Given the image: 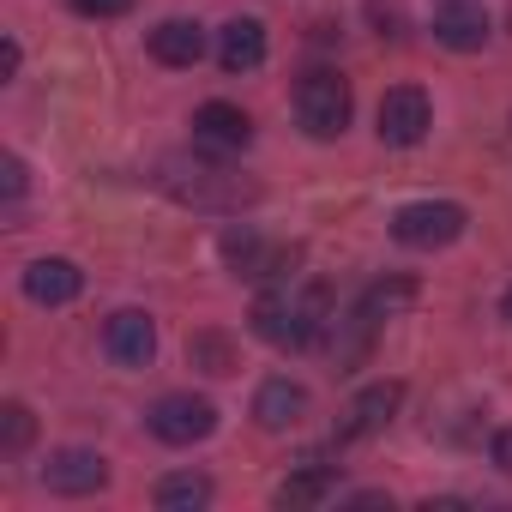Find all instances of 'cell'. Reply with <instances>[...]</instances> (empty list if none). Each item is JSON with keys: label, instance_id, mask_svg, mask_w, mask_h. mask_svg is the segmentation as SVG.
I'll list each match as a JSON object with an SVG mask.
<instances>
[{"label": "cell", "instance_id": "cell-1", "mask_svg": "<svg viewBox=\"0 0 512 512\" xmlns=\"http://www.w3.org/2000/svg\"><path fill=\"white\" fill-rule=\"evenodd\" d=\"M326 326H332V290L326 284L266 290L260 302H253V332H260L272 350H308Z\"/></svg>", "mask_w": 512, "mask_h": 512}, {"label": "cell", "instance_id": "cell-2", "mask_svg": "<svg viewBox=\"0 0 512 512\" xmlns=\"http://www.w3.org/2000/svg\"><path fill=\"white\" fill-rule=\"evenodd\" d=\"M157 181H163L169 199H181L193 211H241V205L260 199L253 181H241V175H229L223 163H205V157H169Z\"/></svg>", "mask_w": 512, "mask_h": 512}, {"label": "cell", "instance_id": "cell-3", "mask_svg": "<svg viewBox=\"0 0 512 512\" xmlns=\"http://www.w3.org/2000/svg\"><path fill=\"white\" fill-rule=\"evenodd\" d=\"M350 109H356V97H350V79H344V73L314 67V73L296 79V121H302L314 139H338V133L350 127Z\"/></svg>", "mask_w": 512, "mask_h": 512}, {"label": "cell", "instance_id": "cell-4", "mask_svg": "<svg viewBox=\"0 0 512 512\" xmlns=\"http://www.w3.org/2000/svg\"><path fill=\"white\" fill-rule=\"evenodd\" d=\"M464 205H452V199H416V205H404L398 217H392V241H404V247H452L458 235H464Z\"/></svg>", "mask_w": 512, "mask_h": 512}, {"label": "cell", "instance_id": "cell-5", "mask_svg": "<svg viewBox=\"0 0 512 512\" xmlns=\"http://www.w3.org/2000/svg\"><path fill=\"white\" fill-rule=\"evenodd\" d=\"M380 127V145H422L428 139V127H434V109H428V91L422 85H392L386 97H380V115H374Z\"/></svg>", "mask_w": 512, "mask_h": 512}, {"label": "cell", "instance_id": "cell-6", "mask_svg": "<svg viewBox=\"0 0 512 512\" xmlns=\"http://www.w3.org/2000/svg\"><path fill=\"white\" fill-rule=\"evenodd\" d=\"M217 428V404L211 398H193V392H169L151 404V434L163 446H193Z\"/></svg>", "mask_w": 512, "mask_h": 512}, {"label": "cell", "instance_id": "cell-7", "mask_svg": "<svg viewBox=\"0 0 512 512\" xmlns=\"http://www.w3.org/2000/svg\"><path fill=\"white\" fill-rule=\"evenodd\" d=\"M398 404H404V386H398V380H374V386H362V392H356V404H350V410H344V422H338V440L380 434V428L398 416Z\"/></svg>", "mask_w": 512, "mask_h": 512}, {"label": "cell", "instance_id": "cell-8", "mask_svg": "<svg viewBox=\"0 0 512 512\" xmlns=\"http://www.w3.org/2000/svg\"><path fill=\"white\" fill-rule=\"evenodd\" d=\"M103 482H109V464L97 452H85V446L49 452V464H43V488L49 494H97Z\"/></svg>", "mask_w": 512, "mask_h": 512}, {"label": "cell", "instance_id": "cell-9", "mask_svg": "<svg viewBox=\"0 0 512 512\" xmlns=\"http://www.w3.org/2000/svg\"><path fill=\"white\" fill-rule=\"evenodd\" d=\"M103 350H109L121 368H145V362H151V350H157V326H151V314L121 308V314L103 326Z\"/></svg>", "mask_w": 512, "mask_h": 512}, {"label": "cell", "instance_id": "cell-10", "mask_svg": "<svg viewBox=\"0 0 512 512\" xmlns=\"http://www.w3.org/2000/svg\"><path fill=\"white\" fill-rule=\"evenodd\" d=\"M308 416V392L296 380H266L260 392H253V422H260L266 434H284Z\"/></svg>", "mask_w": 512, "mask_h": 512}, {"label": "cell", "instance_id": "cell-11", "mask_svg": "<svg viewBox=\"0 0 512 512\" xmlns=\"http://www.w3.org/2000/svg\"><path fill=\"white\" fill-rule=\"evenodd\" d=\"M79 290H85V272H79L73 260H37V266L25 272V296H31L37 308H67Z\"/></svg>", "mask_w": 512, "mask_h": 512}, {"label": "cell", "instance_id": "cell-12", "mask_svg": "<svg viewBox=\"0 0 512 512\" xmlns=\"http://www.w3.org/2000/svg\"><path fill=\"white\" fill-rule=\"evenodd\" d=\"M266 61V25L260 19H229L217 37V67L223 73H253Z\"/></svg>", "mask_w": 512, "mask_h": 512}, {"label": "cell", "instance_id": "cell-13", "mask_svg": "<svg viewBox=\"0 0 512 512\" xmlns=\"http://www.w3.org/2000/svg\"><path fill=\"white\" fill-rule=\"evenodd\" d=\"M223 253H229V266H241V278H278V272H290L302 260V247H266L253 235H229Z\"/></svg>", "mask_w": 512, "mask_h": 512}, {"label": "cell", "instance_id": "cell-14", "mask_svg": "<svg viewBox=\"0 0 512 512\" xmlns=\"http://www.w3.org/2000/svg\"><path fill=\"white\" fill-rule=\"evenodd\" d=\"M193 139L211 145V151H241V145L253 139V121H247L235 103H205V109L193 115Z\"/></svg>", "mask_w": 512, "mask_h": 512}, {"label": "cell", "instance_id": "cell-15", "mask_svg": "<svg viewBox=\"0 0 512 512\" xmlns=\"http://www.w3.org/2000/svg\"><path fill=\"white\" fill-rule=\"evenodd\" d=\"M151 55H157L163 67H199V61H205V31H199L193 19H163V25L151 31Z\"/></svg>", "mask_w": 512, "mask_h": 512}, {"label": "cell", "instance_id": "cell-16", "mask_svg": "<svg viewBox=\"0 0 512 512\" xmlns=\"http://www.w3.org/2000/svg\"><path fill=\"white\" fill-rule=\"evenodd\" d=\"M482 37H488V19H482V7H470V0H452V7L434 13V43L470 55V49H482Z\"/></svg>", "mask_w": 512, "mask_h": 512}, {"label": "cell", "instance_id": "cell-17", "mask_svg": "<svg viewBox=\"0 0 512 512\" xmlns=\"http://www.w3.org/2000/svg\"><path fill=\"white\" fill-rule=\"evenodd\" d=\"M320 500H332V470L320 458H308V470H296L278 488V506H320Z\"/></svg>", "mask_w": 512, "mask_h": 512}, {"label": "cell", "instance_id": "cell-18", "mask_svg": "<svg viewBox=\"0 0 512 512\" xmlns=\"http://www.w3.org/2000/svg\"><path fill=\"white\" fill-rule=\"evenodd\" d=\"M157 506L163 512H199V506H211V482L205 476H163L157 482Z\"/></svg>", "mask_w": 512, "mask_h": 512}, {"label": "cell", "instance_id": "cell-19", "mask_svg": "<svg viewBox=\"0 0 512 512\" xmlns=\"http://www.w3.org/2000/svg\"><path fill=\"white\" fill-rule=\"evenodd\" d=\"M410 302H416V284H410V278H386V284H374V290L362 296V314H368V320H392V314L410 308Z\"/></svg>", "mask_w": 512, "mask_h": 512}, {"label": "cell", "instance_id": "cell-20", "mask_svg": "<svg viewBox=\"0 0 512 512\" xmlns=\"http://www.w3.org/2000/svg\"><path fill=\"white\" fill-rule=\"evenodd\" d=\"M187 356H193L205 374H235V350H229V338H217V332H193Z\"/></svg>", "mask_w": 512, "mask_h": 512}, {"label": "cell", "instance_id": "cell-21", "mask_svg": "<svg viewBox=\"0 0 512 512\" xmlns=\"http://www.w3.org/2000/svg\"><path fill=\"white\" fill-rule=\"evenodd\" d=\"M31 434H37V422H31L25 404H0V446H7V452H25Z\"/></svg>", "mask_w": 512, "mask_h": 512}, {"label": "cell", "instance_id": "cell-22", "mask_svg": "<svg viewBox=\"0 0 512 512\" xmlns=\"http://www.w3.org/2000/svg\"><path fill=\"white\" fill-rule=\"evenodd\" d=\"M133 7V0H73V13H85V19H121Z\"/></svg>", "mask_w": 512, "mask_h": 512}, {"label": "cell", "instance_id": "cell-23", "mask_svg": "<svg viewBox=\"0 0 512 512\" xmlns=\"http://www.w3.org/2000/svg\"><path fill=\"white\" fill-rule=\"evenodd\" d=\"M0 175H7V199H19V193H25V163H19V157L0 163Z\"/></svg>", "mask_w": 512, "mask_h": 512}, {"label": "cell", "instance_id": "cell-24", "mask_svg": "<svg viewBox=\"0 0 512 512\" xmlns=\"http://www.w3.org/2000/svg\"><path fill=\"white\" fill-rule=\"evenodd\" d=\"M494 464L512 476V428H500V434H494Z\"/></svg>", "mask_w": 512, "mask_h": 512}, {"label": "cell", "instance_id": "cell-25", "mask_svg": "<svg viewBox=\"0 0 512 512\" xmlns=\"http://www.w3.org/2000/svg\"><path fill=\"white\" fill-rule=\"evenodd\" d=\"M19 73V43H0V79Z\"/></svg>", "mask_w": 512, "mask_h": 512}, {"label": "cell", "instance_id": "cell-26", "mask_svg": "<svg viewBox=\"0 0 512 512\" xmlns=\"http://www.w3.org/2000/svg\"><path fill=\"white\" fill-rule=\"evenodd\" d=\"M500 314H506V320H512V290H506V302H500Z\"/></svg>", "mask_w": 512, "mask_h": 512}]
</instances>
